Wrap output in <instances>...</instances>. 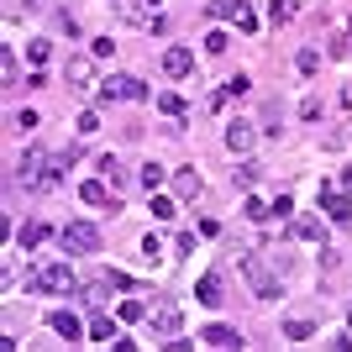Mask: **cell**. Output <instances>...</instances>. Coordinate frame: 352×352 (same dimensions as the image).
<instances>
[{
  "label": "cell",
  "instance_id": "obj_1",
  "mask_svg": "<svg viewBox=\"0 0 352 352\" xmlns=\"http://www.w3.org/2000/svg\"><path fill=\"white\" fill-rule=\"evenodd\" d=\"M58 153H47V147H27L21 153V163H16V179H21V190L32 195H47V190H58Z\"/></svg>",
  "mask_w": 352,
  "mask_h": 352
},
{
  "label": "cell",
  "instance_id": "obj_2",
  "mask_svg": "<svg viewBox=\"0 0 352 352\" xmlns=\"http://www.w3.org/2000/svg\"><path fill=\"white\" fill-rule=\"evenodd\" d=\"M58 248H63V258H89V252H100V226H95V221H69L58 232Z\"/></svg>",
  "mask_w": 352,
  "mask_h": 352
},
{
  "label": "cell",
  "instance_id": "obj_3",
  "mask_svg": "<svg viewBox=\"0 0 352 352\" xmlns=\"http://www.w3.org/2000/svg\"><path fill=\"white\" fill-rule=\"evenodd\" d=\"M236 263H242V274H248V284H252V294H258V300H279V294H284L279 274H268L263 258H248V252H242Z\"/></svg>",
  "mask_w": 352,
  "mask_h": 352
},
{
  "label": "cell",
  "instance_id": "obj_4",
  "mask_svg": "<svg viewBox=\"0 0 352 352\" xmlns=\"http://www.w3.org/2000/svg\"><path fill=\"white\" fill-rule=\"evenodd\" d=\"M27 284H32V289H43V294H69V289H79V284H74V268H69V263H43Z\"/></svg>",
  "mask_w": 352,
  "mask_h": 352
},
{
  "label": "cell",
  "instance_id": "obj_5",
  "mask_svg": "<svg viewBox=\"0 0 352 352\" xmlns=\"http://www.w3.org/2000/svg\"><path fill=\"white\" fill-rule=\"evenodd\" d=\"M210 16H216V21H232L236 32H258V11H252L248 0H216Z\"/></svg>",
  "mask_w": 352,
  "mask_h": 352
},
{
  "label": "cell",
  "instance_id": "obj_6",
  "mask_svg": "<svg viewBox=\"0 0 352 352\" xmlns=\"http://www.w3.org/2000/svg\"><path fill=\"white\" fill-rule=\"evenodd\" d=\"M100 95H105V100H142L147 85H142V79H132V74H105Z\"/></svg>",
  "mask_w": 352,
  "mask_h": 352
},
{
  "label": "cell",
  "instance_id": "obj_7",
  "mask_svg": "<svg viewBox=\"0 0 352 352\" xmlns=\"http://www.w3.org/2000/svg\"><path fill=\"white\" fill-rule=\"evenodd\" d=\"M63 79H69L74 89H100L95 85V53H74V58L63 63Z\"/></svg>",
  "mask_w": 352,
  "mask_h": 352
},
{
  "label": "cell",
  "instance_id": "obj_8",
  "mask_svg": "<svg viewBox=\"0 0 352 352\" xmlns=\"http://www.w3.org/2000/svg\"><path fill=\"white\" fill-rule=\"evenodd\" d=\"M147 321L158 326L163 337H174L179 326H184V310H179V300H158V305H153V316H147Z\"/></svg>",
  "mask_w": 352,
  "mask_h": 352
},
{
  "label": "cell",
  "instance_id": "obj_9",
  "mask_svg": "<svg viewBox=\"0 0 352 352\" xmlns=\"http://www.w3.org/2000/svg\"><path fill=\"white\" fill-rule=\"evenodd\" d=\"M47 236H53V226H47L43 216H32V221H21V232H16V248L32 252V248H43Z\"/></svg>",
  "mask_w": 352,
  "mask_h": 352
},
{
  "label": "cell",
  "instance_id": "obj_10",
  "mask_svg": "<svg viewBox=\"0 0 352 352\" xmlns=\"http://www.w3.org/2000/svg\"><path fill=\"white\" fill-rule=\"evenodd\" d=\"M200 342H206V347H221V352H236V347H248L236 326H206V331H200Z\"/></svg>",
  "mask_w": 352,
  "mask_h": 352
},
{
  "label": "cell",
  "instance_id": "obj_11",
  "mask_svg": "<svg viewBox=\"0 0 352 352\" xmlns=\"http://www.w3.org/2000/svg\"><path fill=\"white\" fill-rule=\"evenodd\" d=\"M289 236H294V242H316V248H321L326 226H321V216H289Z\"/></svg>",
  "mask_w": 352,
  "mask_h": 352
},
{
  "label": "cell",
  "instance_id": "obj_12",
  "mask_svg": "<svg viewBox=\"0 0 352 352\" xmlns=\"http://www.w3.org/2000/svg\"><path fill=\"white\" fill-rule=\"evenodd\" d=\"M111 289H116V279H111V268H105L100 279H89V284H79V300H85V305H105V300H111Z\"/></svg>",
  "mask_w": 352,
  "mask_h": 352
},
{
  "label": "cell",
  "instance_id": "obj_13",
  "mask_svg": "<svg viewBox=\"0 0 352 352\" xmlns=\"http://www.w3.org/2000/svg\"><path fill=\"white\" fill-rule=\"evenodd\" d=\"M252 142H258V126H252V121H232V126H226V153H248Z\"/></svg>",
  "mask_w": 352,
  "mask_h": 352
},
{
  "label": "cell",
  "instance_id": "obj_14",
  "mask_svg": "<svg viewBox=\"0 0 352 352\" xmlns=\"http://www.w3.org/2000/svg\"><path fill=\"white\" fill-rule=\"evenodd\" d=\"M321 210H326V216H331V221H347V216H352L347 195H342L337 184H321Z\"/></svg>",
  "mask_w": 352,
  "mask_h": 352
},
{
  "label": "cell",
  "instance_id": "obj_15",
  "mask_svg": "<svg viewBox=\"0 0 352 352\" xmlns=\"http://www.w3.org/2000/svg\"><path fill=\"white\" fill-rule=\"evenodd\" d=\"M174 190H179V200H200V195H206L200 168H179V174H174Z\"/></svg>",
  "mask_w": 352,
  "mask_h": 352
},
{
  "label": "cell",
  "instance_id": "obj_16",
  "mask_svg": "<svg viewBox=\"0 0 352 352\" xmlns=\"http://www.w3.org/2000/svg\"><path fill=\"white\" fill-rule=\"evenodd\" d=\"M190 69H195L190 47H168V53H163V74H168V79H184Z\"/></svg>",
  "mask_w": 352,
  "mask_h": 352
},
{
  "label": "cell",
  "instance_id": "obj_17",
  "mask_svg": "<svg viewBox=\"0 0 352 352\" xmlns=\"http://www.w3.org/2000/svg\"><path fill=\"white\" fill-rule=\"evenodd\" d=\"M47 326H53V331H58L63 342H79V337H85L79 316H69V310H53V316H47Z\"/></svg>",
  "mask_w": 352,
  "mask_h": 352
},
{
  "label": "cell",
  "instance_id": "obj_18",
  "mask_svg": "<svg viewBox=\"0 0 352 352\" xmlns=\"http://www.w3.org/2000/svg\"><path fill=\"white\" fill-rule=\"evenodd\" d=\"M89 337H95V342H105V347H111V342L121 337V316H105V310H100V316L89 321Z\"/></svg>",
  "mask_w": 352,
  "mask_h": 352
},
{
  "label": "cell",
  "instance_id": "obj_19",
  "mask_svg": "<svg viewBox=\"0 0 352 352\" xmlns=\"http://www.w3.org/2000/svg\"><path fill=\"white\" fill-rule=\"evenodd\" d=\"M79 200H85V206H105V210H116V200H105V184H100V179H85V184H79Z\"/></svg>",
  "mask_w": 352,
  "mask_h": 352
},
{
  "label": "cell",
  "instance_id": "obj_20",
  "mask_svg": "<svg viewBox=\"0 0 352 352\" xmlns=\"http://www.w3.org/2000/svg\"><path fill=\"white\" fill-rule=\"evenodd\" d=\"M195 300L200 305H221V274H206V279L195 284Z\"/></svg>",
  "mask_w": 352,
  "mask_h": 352
},
{
  "label": "cell",
  "instance_id": "obj_21",
  "mask_svg": "<svg viewBox=\"0 0 352 352\" xmlns=\"http://www.w3.org/2000/svg\"><path fill=\"white\" fill-rule=\"evenodd\" d=\"M116 316H121V326H137V321H147L153 310H147L142 300H121V310H116Z\"/></svg>",
  "mask_w": 352,
  "mask_h": 352
},
{
  "label": "cell",
  "instance_id": "obj_22",
  "mask_svg": "<svg viewBox=\"0 0 352 352\" xmlns=\"http://www.w3.org/2000/svg\"><path fill=\"white\" fill-rule=\"evenodd\" d=\"M158 111H163V116H184V95H179V89H163V95H158Z\"/></svg>",
  "mask_w": 352,
  "mask_h": 352
},
{
  "label": "cell",
  "instance_id": "obj_23",
  "mask_svg": "<svg viewBox=\"0 0 352 352\" xmlns=\"http://www.w3.org/2000/svg\"><path fill=\"white\" fill-rule=\"evenodd\" d=\"M258 174H263L258 163H242V168L232 174V184H236V190H252V184H258Z\"/></svg>",
  "mask_w": 352,
  "mask_h": 352
},
{
  "label": "cell",
  "instance_id": "obj_24",
  "mask_svg": "<svg viewBox=\"0 0 352 352\" xmlns=\"http://www.w3.org/2000/svg\"><path fill=\"white\" fill-rule=\"evenodd\" d=\"M137 179H142V190L153 195V190L163 184V168H158V163H142V168H137Z\"/></svg>",
  "mask_w": 352,
  "mask_h": 352
},
{
  "label": "cell",
  "instance_id": "obj_25",
  "mask_svg": "<svg viewBox=\"0 0 352 352\" xmlns=\"http://www.w3.org/2000/svg\"><path fill=\"white\" fill-rule=\"evenodd\" d=\"M268 16H274V27H289V21H294V0H274Z\"/></svg>",
  "mask_w": 352,
  "mask_h": 352
},
{
  "label": "cell",
  "instance_id": "obj_26",
  "mask_svg": "<svg viewBox=\"0 0 352 352\" xmlns=\"http://www.w3.org/2000/svg\"><path fill=\"white\" fill-rule=\"evenodd\" d=\"M27 58L37 63V69H43V63L53 58V43H47V37H37V43H27Z\"/></svg>",
  "mask_w": 352,
  "mask_h": 352
},
{
  "label": "cell",
  "instance_id": "obj_27",
  "mask_svg": "<svg viewBox=\"0 0 352 352\" xmlns=\"http://www.w3.org/2000/svg\"><path fill=\"white\" fill-rule=\"evenodd\" d=\"M248 221H258V226H263V221H274V206H268V200H258V195H252V200H248Z\"/></svg>",
  "mask_w": 352,
  "mask_h": 352
},
{
  "label": "cell",
  "instance_id": "obj_28",
  "mask_svg": "<svg viewBox=\"0 0 352 352\" xmlns=\"http://www.w3.org/2000/svg\"><path fill=\"white\" fill-rule=\"evenodd\" d=\"M16 74H21V63H16V53L6 47V53H0V79H6V85H16Z\"/></svg>",
  "mask_w": 352,
  "mask_h": 352
},
{
  "label": "cell",
  "instance_id": "obj_29",
  "mask_svg": "<svg viewBox=\"0 0 352 352\" xmlns=\"http://www.w3.org/2000/svg\"><path fill=\"white\" fill-rule=\"evenodd\" d=\"M284 337H289V342H305V337H316V321H289V326H284Z\"/></svg>",
  "mask_w": 352,
  "mask_h": 352
},
{
  "label": "cell",
  "instance_id": "obj_30",
  "mask_svg": "<svg viewBox=\"0 0 352 352\" xmlns=\"http://www.w3.org/2000/svg\"><path fill=\"white\" fill-rule=\"evenodd\" d=\"M74 126H79V137H95V132H100V116H95V111H79Z\"/></svg>",
  "mask_w": 352,
  "mask_h": 352
},
{
  "label": "cell",
  "instance_id": "obj_31",
  "mask_svg": "<svg viewBox=\"0 0 352 352\" xmlns=\"http://www.w3.org/2000/svg\"><path fill=\"white\" fill-rule=\"evenodd\" d=\"M294 69H300V74H316V69H321V53H316V47H305V53L294 58Z\"/></svg>",
  "mask_w": 352,
  "mask_h": 352
},
{
  "label": "cell",
  "instance_id": "obj_32",
  "mask_svg": "<svg viewBox=\"0 0 352 352\" xmlns=\"http://www.w3.org/2000/svg\"><path fill=\"white\" fill-rule=\"evenodd\" d=\"M153 216H158V221H174V200H168V195H153Z\"/></svg>",
  "mask_w": 352,
  "mask_h": 352
},
{
  "label": "cell",
  "instance_id": "obj_33",
  "mask_svg": "<svg viewBox=\"0 0 352 352\" xmlns=\"http://www.w3.org/2000/svg\"><path fill=\"white\" fill-rule=\"evenodd\" d=\"M226 85H232V95H252V79H248V74H232Z\"/></svg>",
  "mask_w": 352,
  "mask_h": 352
},
{
  "label": "cell",
  "instance_id": "obj_34",
  "mask_svg": "<svg viewBox=\"0 0 352 352\" xmlns=\"http://www.w3.org/2000/svg\"><path fill=\"white\" fill-rule=\"evenodd\" d=\"M89 53H95V58H100V63H105V58H111V53H116V43H111V37H100V43L89 47Z\"/></svg>",
  "mask_w": 352,
  "mask_h": 352
},
{
  "label": "cell",
  "instance_id": "obj_35",
  "mask_svg": "<svg viewBox=\"0 0 352 352\" xmlns=\"http://www.w3.org/2000/svg\"><path fill=\"white\" fill-rule=\"evenodd\" d=\"M300 116L316 121V116H321V100H316V95H310V100H300Z\"/></svg>",
  "mask_w": 352,
  "mask_h": 352
},
{
  "label": "cell",
  "instance_id": "obj_36",
  "mask_svg": "<svg viewBox=\"0 0 352 352\" xmlns=\"http://www.w3.org/2000/svg\"><path fill=\"white\" fill-rule=\"evenodd\" d=\"M206 53H226V32H210V37H206Z\"/></svg>",
  "mask_w": 352,
  "mask_h": 352
},
{
  "label": "cell",
  "instance_id": "obj_37",
  "mask_svg": "<svg viewBox=\"0 0 352 352\" xmlns=\"http://www.w3.org/2000/svg\"><path fill=\"white\" fill-rule=\"evenodd\" d=\"M226 100H236V95H232V85H216V95H210V105H216V111H221V105H226Z\"/></svg>",
  "mask_w": 352,
  "mask_h": 352
},
{
  "label": "cell",
  "instance_id": "obj_38",
  "mask_svg": "<svg viewBox=\"0 0 352 352\" xmlns=\"http://www.w3.org/2000/svg\"><path fill=\"white\" fill-rule=\"evenodd\" d=\"M331 53H337V58H347V53H352V32H347V37H337V43H331Z\"/></svg>",
  "mask_w": 352,
  "mask_h": 352
},
{
  "label": "cell",
  "instance_id": "obj_39",
  "mask_svg": "<svg viewBox=\"0 0 352 352\" xmlns=\"http://www.w3.org/2000/svg\"><path fill=\"white\" fill-rule=\"evenodd\" d=\"M337 190H342V195H347V190H352V168H347V174H342V179H337Z\"/></svg>",
  "mask_w": 352,
  "mask_h": 352
},
{
  "label": "cell",
  "instance_id": "obj_40",
  "mask_svg": "<svg viewBox=\"0 0 352 352\" xmlns=\"http://www.w3.org/2000/svg\"><path fill=\"white\" fill-rule=\"evenodd\" d=\"M105 6H116V0H105Z\"/></svg>",
  "mask_w": 352,
  "mask_h": 352
}]
</instances>
